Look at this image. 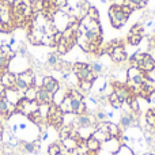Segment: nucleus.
<instances>
[{"label":"nucleus","mask_w":155,"mask_h":155,"mask_svg":"<svg viewBox=\"0 0 155 155\" xmlns=\"http://www.w3.org/2000/svg\"><path fill=\"white\" fill-rule=\"evenodd\" d=\"M16 78L25 83L26 86H34L35 83V74L33 70H26L21 74H16Z\"/></svg>","instance_id":"10"},{"label":"nucleus","mask_w":155,"mask_h":155,"mask_svg":"<svg viewBox=\"0 0 155 155\" xmlns=\"http://www.w3.org/2000/svg\"><path fill=\"white\" fill-rule=\"evenodd\" d=\"M49 2L54 5V8L57 11H61L63 8H65L68 5V0H49Z\"/></svg>","instance_id":"32"},{"label":"nucleus","mask_w":155,"mask_h":155,"mask_svg":"<svg viewBox=\"0 0 155 155\" xmlns=\"http://www.w3.org/2000/svg\"><path fill=\"white\" fill-rule=\"evenodd\" d=\"M53 101V95L45 90V88L40 87L38 88V95H37V102L38 104H52Z\"/></svg>","instance_id":"14"},{"label":"nucleus","mask_w":155,"mask_h":155,"mask_svg":"<svg viewBox=\"0 0 155 155\" xmlns=\"http://www.w3.org/2000/svg\"><path fill=\"white\" fill-rule=\"evenodd\" d=\"M132 14V10L124 4H113L109 8V18L110 23L114 29H120L127 23L129 15Z\"/></svg>","instance_id":"1"},{"label":"nucleus","mask_w":155,"mask_h":155,"mask_svg":"<svg viewBox=\"0 0 155 155\" xmlns=\"http://www.w3.org/2000/svg\"><path fill=\"white\" fill-rule=\"evenodd\" d=\"M88 67H90V70L93 71L95 75H99V74L104 71V67H102V64H99V63H91V64H88Z\"/></svg>","instance_id":"33"},{"label":"nucleus","mask_w":155,"mask_h":155,"mask_svg":"<svg viewBox=\"0 0 155 155\" xmlns=\"http://www.w3.org/2000/svg\"><path fill=\"white\" fill-rule=\"evenodd\" d=\"M0 82L5 87V90H11L15 88L16 86V74L10 72V71H4L3 74H0Z\"/></svg>","instance_id":"7"},{"label":"nucleus","mask_w":155,"mask_h":155,"mask_svg":"<svg viewBox=\"0 0 155 155\" xmlns=\"http://www.w3.org/2000/svg\"><path fill=\"white\" fill-rule=\"evenodd\" d=\"M0 21L7 29V33H10L11 29L15 26L12 11H11V4H8L5 0H0Z\"/></svg>","instance_id":"2"},{"label":"nucleus","mask_w":155,"mask_h":155,"mask_svg":"<svg viewBox=\"0 0 155 155\" xmlns=\"http://www.w3.org/2000/svg\"><path fill=\"white\" fill-rule=\"evenodd\" d=\"M41 87L45 88L48 93H51L52 95H53V94L60 88V83L57 82V80L54 79L53 76L44 75V78H42V84H41Z\"/></svg>","instance_id":"6"},{"label":"nucleus","mask_w":155,"mask_h":155,"mask_svg":"<svg viewBox=\"0 0 155 155\" xmlns=\"http://www.w3.org/2000/svg\"><path fill=\"white\" fill-rule=\"evenodd\" d=\"M107 102L110 104V106H112L113 109H121V106H123V102L118 99V97L114 94V91L107 97Z\"/></svg>","instance_id":"24"},{"label":"nucleus","mask_w":155,"mask_h":155,"mask_svg":"<svg viewBox=\"0 0 155 155\" xmlns=\"http://www.w3.org/2000/svg\"><path fill=\"white\" fill-rule=\"evenodd\" d=\"M144 120H146V124H147L150 128L155 129V114H154V110L153 109H148L147 112H146Z\"/></svg>","instance_id":"27"},{"label":"nucleus","mask_w":155,"mask_h":155,"mask_svg":"<svg viewBox=\"0 0 155 155\" xmlns=\"http://www.w3.org/2000/svg\"><path fill=\"white\" fill-rule=\"evenodd\" d=\"M78 90L82 94L88 93L90 90H93V82H88V80H79L78 83Z\"/></svg>","instance_id":"25"},{"label":"nucleus","mask_w":155,"mask_h":155,"mask_svg":"<svg viewBox=\"0 0 155 155\" xmlns=\"http://www.w3.org/2000/svg\"><path fill=\"white\" fill-rule=\"evenodd\" d=\"M60 154V143H52L48 146V155H59Z\"/></svg>","instance_id":"31"},{"label":"nucleus","mask_w":155,"mask_h":155,"mask_svg":"<svg viewBox=\"0 0 155 155\" xmlns=\"http://www.w3.org/2000/svg\"><path fill=\"white\" fill-rule=\"evenodd\" d=\"M84 144H86V147H87L88 153H97V151H99V148H101V143L93 136L87 137V139L84 140Z\"/></svg>","instance_id":"15"},{"label":"nucleus","mask_w":155,"mask_h":155,"mask_svg":"<svg viewBox=\"0 0 155 155\" xmlns=\"http://www.w3.org/2000/svg\"><path fill=\"white\" fill-rule=\"evenodd\" d=\"M143 155H155V154H151V153H146V154H143Z\"/></svg>","instance_id":"42"},{"label":"nucleus","mask_w":155,"mask_h":155,"mask_svg":"<svg viewBox=\"0 0 155 155\" xmlns=\"http://www.w3.org/2000/svg\"><path fill=\"white\" fill-rule=\"evenodd\" d=\"M121 45H124L121 40H113V41H110V44H109L110 48H116V46H121Z\"/></svg>","instance_id":"37"},{"label":"nucleus","mask_w":155,"mask_h":155,"mask_svg":"<svg viewBox=\"0 0 155 155\" xmlns=\"http://www.w3.org/2000/svg\"><path fill=\"white\" fill-rule=\"evenodd\" d=\"M0 33H7V29H5L4 25L2 23V21H0Z\"/></svg>","instance_id":"41"},{"label":"nucleus","mask_w":155,"mask_h":155,"mask_svg":"<svg viewBox=\"0 0 155 155\" xmlns=\"http://www.w3.org/2000/svg\"><path fill=\"white\" fill-rule=\"evenodd\" d=\"M146 76H147L146 72H143V71L137 67H129L128 71H127V78H128V80H135V82H137V83H143Z\"/></svg>","instance_id":"8"},{"label":"nucleus","mask_w":155,"mask_h":155,"mask_svg":"<svg viewBox=\"0 0 155 155\" xmlns=\"http://www.w3.org/2000/svg\"><path fill=\"white\" fill-rule=\"evenodd\" d=\"M127 104H128V106H129V109H131V112L139 113L140 105H139V99H137V97L131 95V97L128 98V101H127Z\"/></svg>","instance_id":"22"},{"label":"nucleus","mask_w":155,"mask_h":155,"mask_svg":"<svg viewBox=\"0 0 155 155\" xmlns=\"http://www.w3.org/2000/svg\"><path fill=\"white\" fill-rule=\"evenodd\" d=\"M113 155H135V153H134V150H132L128 144L121 143L120 147L117 148V151H116V153H113Z\"/></svg>","instance_id":"23"},{"label":"nucleus","mask_w":155,"mask_h":155,"mask_svg":"<svg viewBox=\"0 0 155 155\" xmlns=\"http://www.w3.org/2000/svg\"><path fill=\"white\" fill-rule=\"evenodd\" d=\"M5 97V87L2 84V82H0V99H3Z\"/></svg>","instance_id":"38"},{"label":"nucleus","mask_w":155,"mask_h":155,"mask_svg":"<svg viewBox=\"0 0 155 155\" xmlns=\"http://www.w3.org/2000/svg\"><path fill=\"white\" fill-rule=\"evenodd\" d=\"M59 109L61 110L64 114H74V104H72V99H71V97L67 94V97H65L64 99H63V102L59 105Z\"/></svg>","instance_id":"12"},{"label":"nucleus","mask_w":155,"mask_h":155,"mask_svg":"<svg viewBox=\"0 0 155 155\" xmlns=\"http://www.w3.org/2000/svg\"><path fill=\"white\" fill-rule=\"evenodd\" d=\"M139 68L143 71V72H146V74L153 72V71L155 70V60L153 59V56H151V54H148V53H146L144 54V59H143V61L140 63Z\"/></svg>","instance_id":"9"},{"label":"nucleus","mask_w":155,"mask_h":155,"mask_svg":"<svg viewBox=\"0 0 155 155\" xmlns=\"http://www.w3.org/2000/svg\"><path fill=\"white\" fill-rule=\"evenodd\" d=\"M5 99H7L8 102H11V104H14V105H16L18 104V101L21 98H23V97L21 95V94L18 93L16 90H14V88H11V90H5V97H4Z\"/></svg>","instance_id":"18"},{"label":"nucleus","mask_w":155,"mask_h":155,"mask_svg":"<svg viewBox=\"0 0 155 155\" xmlns=\"http://www.w3.org/2000/svg\"><path fill=\"white\" fill-rule=\"evenodd\" d=\"M59 61H60V57L56 52H54V53L52 52V53L48 54V59H46V64H48V67L56 68V65L59 64Z\"/></svg>","instance_id":"26"},{"label":"nucleus","mask_w":155,"mask_h":155,"mask_svg":"<svg viewBox=\"0 0 155 155\" xmlns=\"http://www.w3.org/2000/svg\"><path fill=\"white\" fill-rule=\"evenodd\" d=\"M106 53L110 54V59L114 63H124L125 60H128V53H127L124 45L121 46H116V48H107Z\"/></svg>","instance_id":"5"},{"label":"nucleus","mask_w":155,"mask_h":155,"mask_svg":"<svg viewBox=\"0 0 155 155\" xmlns=\"http://www.w3.org/2000/svg\"><path fill=\"white\" fill-rule=\"evenodd\" d=\"M93 137H95L97 140H98L99 143H106L109 139H112L110 137V135L107 134V132H104V131H101V129H98V128H95V131L93 132V135H91Z\"/></svg>","instance_id":"19"},{"label":"nucleus","mask_w":155,"mask_h":155,"mask_svg":"<svg viewBox=\"0 0 155 155\" xmlns=\"http://www.w3.org/2000/svg\"><path fill=\"white\" fill-rule=\"evenodd\" d=\"M144 52H136V53H134L131 57H129V63H131V67H137L139 68L140 63L143 61V59H144Z\"/></svg>","instance_id":"20"},{"label":"nucleus","mask_w":155,"mask_h":155,"mask_svg":"<svg viewBox=\"0 0 155 155\" xmlns=\"http://www.w3.org/2000/svg\"><path fill=\"white\" fill-rule=\"evenodd\" d=\"M68 90H70V88H68L65 84H64V86L60 84V88L53 94V101H52V104L56 105V106H59V105L63 102V99H64L65 97H67Z\"/></svg>","instance_id":"11"},{"label":"nucleus","mask_w":155,"mask_h":155,"mask_svg":"<svg viewBox=\"0 0 155 155\" xmlns=\"http://www.w3.org/2000/svg\"><path fill=\"white\" fill-rule=\"evenodd\" d=\"M143 40V35L142 34H128L127 37V42H129L132 46H137Z\"/></svg>","instance_id":"28"},{"label":"nucleus","mask_w":155,"mask_h":155,"mask_svg":"<svg viewBox=\"0 0 155 155\" xmlns=\"http://www.w3.org/2000/svg\"><path fill=\"white\" fill-rule=\"evenodd\" d=\"M94 116H95L97 123H102V121H106V118H107L106 112H104V110H98V112H97Z\"/></svg>","instance_id":"35"},{"label":"nucleus","mask_w":155,"mask_h":155,"mask_svg":"<svg viewBox=\"0 0 155 155\" xmlns=\"http://www.w3.org/2000/svg\"><path fill=\"white\" fill-rule=\"evenodd\" d=\"M129 34H142L143 35V25L136 23L135 26H132V29L129 30Z\"/></svg>","instance_id":"36"},{"label":"nucleus","mask_w":155,"mask_h":155,"mask_svg":"<svg viewBox=\"0 0 155 155\" xmlns=\"http://www.w3.org/2000/svg\"><path fill=\"white\" fill-rule=\"evenodd\" d=\"M38 102L37 101H27L25 98H21L18 101V104L15 105V114H22L25 117H29L33 113H35L38 110Z\"/></svg>","instance_id":"3"},{"label":"nucleus","mask_w":155,"mask_h":155,"mask_svg":"<svg viewBox=\"0 0 155 155\" xmlns=\"http://www.w3.org/2000/svg\"><path fill=\"white\" fill-rule=\"evenodd\" d=\"M87 15L90 16L91 19L99 21V12H98V10H97L95 7H91V5H90V8H88V11H87Z\"/></svg>","instance_id":"34"},{"label":"nucleus","mask_w":155,"mask_h":155,"mask_svg":"<svg viewBox=\"0 0 155 155\" xmlns=\"http://www.w3.org/2000/svg\"><path fill=\"white\" fill-rule=\"evenodd\" d=\"M80 142H83V140H79V139L72 137V136H68V137H65V139L60 140V144H61L64 148H67V150H76Z\"/></svg>","instance_id":"13"},{"label":"nucleus","mask_w":155,"mask_h":155,"mask_svg":"<svg viewBox=\"0 0 155 155\" xmlns=\"http://www.w3.org/2000/svg\"><path fill=\"white\" fill-rule=\"evenodd\" d=\"M49 125H53L54 128L59 129L60 127L64 124V113L59 109V106L51 104V107H49V113H48V118H46Z\"/></svg>","instance_id":"4"},{"label":"nucleus","mask_w":155,"mask_h":155,"mask_svg":"<svg viewBox=\"0 0 155 155\" xmlns=\"http://www.w3.org/2000/svg\"><path fill=\"white\" fill-rule=\"evenodd\" d=\"M18 131H19V128H18V124H12V125H11V132H12V134L15 135Z\"/></svg>","instance_id":"39"},{"label":"nucleus","mask_w":155,"mask_h":155,"mask_svg":"<svg viewBox=\"0 0 155 155\" xmlns=\"http://www.w3.org/2000/svg\"><path fill=\"white\" fill-rule=\"evenodd\" d=\"M18 128L21 129V131H25V129H27V124H26V123H21V124H18Z\"/></svg>","instance_id":"40"},{"label":"nucleus","mask_w":155,"mask_h":155,"mask_svg":"<svg viewBox=\"0 0 155 155\" xmlns=\"http://www.w3.org/2000/svg\"><path fill=\"white\" fill-rule=\"evenodd\" d=\"M10 59H7V57L4 56V54L0 52V74H3L4 71H7L8 65H10Z\"/></svg>","instance_id":"29"},{"label":"nucleus","mask_w":155,"mask_h":155,"mask_svg":"<svg viewBox=\"0 0 155 155\" xmlns=\"http://www.w3.org/2000/svg\"><path fill=\"white\" fill-rule=\"evenodd\" d=\"M38 88L37 86H30L26 88V91L23 93V98L27 101H37V95H38Z\"/></svg>","instance_id":"17"},{"label":"nucleus","mask_w":155,"mask_h":155,"mask_svg":"<svg viewBox=\"0 0 155 155\" xmlns=\"http://www.w3.org/2000/svg\"><path fill=\"white\" fill-rule=\"evenodd\" d=\"M148 0H123V4L129 7L132 11L137 10V8H143L146 4H147Z\"/></svg>","instance_id":"16"},{"label":"nucleus","mask_w":155,"mask_h":155,"mask_svg":"<svg viewBox=\"0 0 155 155\" xmlns=\"http://www.w3.org/2000/svg\"><path fill=\"white\" fill-rule=\"evenodd\" d=\"M107 134L110 135V137H116V139H117V137H120L121 129H120V127H118L117 124L107 121Z\"/></svg>","instance_id":"21"},{"label":"nucleus","mask_w":155,"mask_h":155,"mask_svg":"<svg viewBox=\"0 0 155 155\" xmlns=\"http://www.w3.org/2000/svg\"><path fill=\"white\" fill-rule=\"evenodd\" d=\"M49 107H51V104H40L38 105V110L37 112L42 116L44 118H48V113H49Z\"/></svg>","instance_id":"30"},{"label":"nucleus","mask_w":155,"mask_h":155,"mask_svg":"<svg viewBox=\"0 0 155 155\" xmlns=\"http://www.w3.org/2000/svg\"><path fill=\"white\" fill-rule=\"evenodd\" d=\"M59 155H61V154H59Z\"/></svg>","instance_id":"43"}]
</instances>
